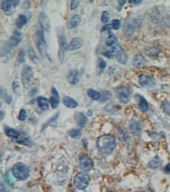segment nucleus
Instances as JSON below:
<instances>
[{
  "mask_svg": "<svg viewBox=\"0 0 170 192\" xmlns=\"http://www.w3.org/2000/svg\"><path fill=\"white\" fill-rule=\"evenodd\" d=\"M116 141L112 136L105 135L98 138L97 146L100 151L103 154H111L116 147Z\"/></svg>",
  "mask_w": 170,
  "mask_h": 192,
  "instance_id": "1",
  "label": "nucleus"
},
{
  "mask_svg": "<svg viewBox=\"0 0 170 192\" xmlns=\"http://www.w3.org/2000/svg\"><path fill=\"white\" fill-rule=\"evenodd\" d=\"M34 41L42 57L47 56V46L43 31L38 29L36 31L34 36Z\"/></svg>",
  "mask_w": 170,
  "mask_h": 192,
  "instance_id": "2",
  "label": "nucleus"
},
{
  "mask_svg": "<svg viewBox=\"0 0 170 192\" xmlns=\"http://www.w3.org/2000/svg\"><path fill=\"white\" fill-rule=\"evenodd\" d=\"M12 172L14 177L19 180H25L30 175L29 167L22 163L15 164L12 168Z\"/></svg>",
  "mask_w": 170,
  "mask_h": 192,
  "instance_id": "3",
  "label": "nucleus"
},
{
  "mask_svg": "<svg viewBox=\"0 0 170 192\" xmlns=\"http://www.w3.org/2000/svg\"><path fill=\"white\" fill-rule=\"evenodd\" d=\"M34 79L33 69L30 66L26 65L22 69L21 74V80L22 85L26 89L30 87Z\"/></svg>",
  "mask_w": 170,
  "mask_h": 192,
  "instance_id": "4",
  "label": "nucleus"
},
{
  "mask_svg": "<svg viewBox=\"0 0 170 192\" xmlns=\"http://www.w3.org/2000/svg\"><path fill=\"white\" fill-rule=\"evenodd\" d=\"M5 131L6 134L7 135L8 137L16 140L17 142L27 146L31 145V142L29 139L25 137L23 135H22L19 132L15 130L14 129L7 127L5 129Z\"/></svg>",
  "mask_w": 170,
  "mask_h": 192,
  "instance_id": "5",
  "label": "nucleus"
},
{
  "mask_svg": "<svg viewBox=\"0 0 170 192\" xmlns=\"http://www.w3.org/2000/svg\"><path fill=\"white\" fill-rule=\"evenodd\" d=\"M90 178L87 173L81 172L76 174L74 179V184L79 189L84 190L89 185Z\"/></svg>",
  "mask_w": 170,
  "mask_h": 192,
  "instance_id": "6",
  "label": "nucleus"
},
{
  "mask_svg": "<svg viewBox=\"0 0 170 192\" xmlns=\"http://www.w3.org/2000/svg\"><path fill=\"white\" fill-rule=\"evenodd\" d=\"M116 96L121 102L124 104L128 103L130 100V91L126 87H122L116 91Z\"/></svg>",
  "mask_w": 170,
  "mask_h": 192,
  "instance_id": "7",
  "label": "nucleus"
},
{
  "mask_svg": "<svg viewBox=\"0 0 170 192\" xmlns=\"http://www.w3.org/2000/svg\"><path fill=\"white\" fill-rule=\"evenodd\" d=\"M79 166L84 171H90L93 168V162L91 158L87 155L83 154L79 156Z\"/></svg>",
  "mask_w": 170,
  "mask_h": 192,
  "instance_id": "8",
  "label": "nucleus"
},
{
  "mask_svg": "<svg viewBox=\"0 0 170 192\" xmlns=\"http://www.w3.org/2000/svg\"><path fill=\"white\" fill-rule=\"evenodd\" d=\"M57 35H58V42L60 48L59 49L66 52L68 48V45L67 43V37L64 28L63 27H60L58 29Z\"/></svg>",
  "mask_w": 170,
  "mask_h": 192,
  "instance_id": "9",
  "label": "nucleus"
},
{
  "mask_svg": "<svg viewBox=\"0 0 170 192\" xmlns=\"http://www.w3.org/2000/svg\"><path fill=\"white\" fill-rule=\"evenodd\" d=\"M38 21L42 29L47 32L51 30V25L49 17L43 12H41L38 16Z\"/></svg>",
  "mask_w": 170,
  "mask_h": 192,
  "instance_id": "10",
  "label": "nucleus"
},
{
  "mask_svg": "<svg viewBox=\"0 0 170 192\" xmlns=\"http://www.w3.org/2000/svg\"><path fill=\"white\" fill-rule=\"evenodd\" d=\"M13 47L9 41L4 40L1 42L0 46V56L1 57H4L10 53Z\"/></svg>",
  "mask_w": 170,
  "mask_h": 192,
  "instance_id": "11",
  "label": "nucleus"
},
{
  "mask_svg": "<svg viewBox=\"0 0 170 192\" xmlns=\"http://www.w3.org/2000/svg\"><path fill=\"white\" fill-rule=\"evenodd\" d=\"M50 103L53 109H55L58 108L60 103V97L58 90L55 87L51 88V96L50 99Z\"/></svg>",
  "mask_w": 170,
  "mask_h": 192,
  "instance_id": "12",
  "label": "nucleus"
},
{
  "mask_svg": "<svg viewBox=\"0 0 170 192\" xmlns=\"http://www.w3.org/2000/svg\"><path fill=\"white\" fill-rule=\"evenodd\" d=\"M83 41L80 37H75L72 39L68 46L67 50L70 51H73L81 48L83 45Z\"/></svg>",
  "mask_w": 170,
  "mask_h": 192,
  "instance_id": "13",
  "label": "nucleus"
},
{
  "mask_svg": "<svg viewBox=\"0 0 170 192\" xmlns=\"http://www.w3.org/2000/svg\"><path fill=\"white\" fill-rule=\"evenodd\" d=\"M23 34L18 31H14L12 36L10 37L9 41L14 48L18 46L22 40Z\"/></svg>",
  "mask_w": 170,
  "mask_h": 192,
  "instance_id": "14",
  "label": "nucleus"
},
{
  "mask_svg": "<svg viewBox=\"0 0 170 192\" xmlns=\"http://www.w3.org/2000/svg\"><path fill=\"white\" fill-rule=\"evenodd\" d=\"M116 58L117 60L121 64H125L127 62V56L123 48H122L120 45H119L118 50L116 53Z\"/></svg>",
  "mask_w": 170,
  "mask_h": 192,
  "instance_id": "15",
  "label": "nucleus"
},
{
  "mask_svg": "<svg viewBox=\"0 0 170 192\" xmlns=\"http://www.w3.org/2000/svg\"><path fill=\"white\" fill-rule=\"evenodd\" d=\"M75 120L79 126L83 128L87 122V117L81 112H76L75 116Z\"/></svg>",
  "mask_w": 170,
  "mask_h": 192,
  "instance_id": "16",
  "label": "nucleus"
},
{
  "mask_svg": "<svg viewBox=\"0 0 170 192\" xmlns=\"http://www.w3.org/2000/svg\"><path fill=\"white\" fill-rule=\"evenodd\" d=\"M139 83L143 87H150L154 84V81L150 76L145 74L141 75L139 77Z\"/></svg>",
  "mask_w": 170,
  "mask_h": 192,
  "instance_id": "17",
  "label": "nucleus"
},
{
  "mask_svg": "<svg viewBox=\"0 0 170 192\" xmlns=\"http://www.w3.org/2000/svg\"><path fill=\"white\" fill-rule=\"evenodd\" d=\"M81 22V16L79 14L75 15L71 19L67 25V27L68 29H72L76 28Z\"/></svg>",
  "mask_w": 170,
  "mask_h": 192,
  "instance_id": "18",
  "label": "nucleus"
},
{
  "mask_svg": "<svg viewBox=\"0 0 170 192\" xmlns=\"http://www.w3.org/2000/svg\"><path fill=\"white\" fill-rule=\"evenodd\" d=\"M79 72L77 70L71 71L67 76L68 83L71 85H76L79 82Z\"/></svg>",
  "mask_w": 170,
  "mask_h": 192,
  "instance_id": "19",
  "label": "nucleus"
},
{
  "mask_svg": "<svg viewBox=\"0 0 170 192\" xmlns=\"http://www.w3.org/2000/svg\"><path fill=\"white\" fill-rule=\"evenodd\" d=\"M63 102L66 107L70 109H74L78 105L77 102L70 96H65L63 98Z\"/></svg>",
  "mask_w": 170,
  "mask_h": 192,
  "instance_id": "20",
  "label": "nucleus"
},
{
  "mask_svg": "<svg viewBox=\"0 0 170 192\" xmlns=\"http://www.w3.org/2000/svg\"><path fill=\"white\" fill-rule=\"evenodd\" d=\"M28 53L29 58L31 62H33L34 64H38L39 62V59L34 51V48L30 44L28 46Z\"/></svg>",
  "mask_w": 170,
  "mask_h": 192,
  "instance_id": "21",
  "label": "nucleus"
},
{
  "mask_svg": "<svg viewBox=\"0 0 170 192\" xmlns=\"http://www.w3.org/2000/svg\"><path fill=\"white\" fill-rule=\"evenodd\" d=\"M28 21V18L26 15L20 14L18 15L16 20V25L18 29H22L26 24Z\"/></svg>",
  "mask_w": 170,
  "mask_h": 192,
  "instance_id": "22",
  "label": "nucleus"
},
{
  "mask_svg": "<svg viewBox=\"0 0 170 192\" xmlns=\"http://www.w3.org/2000/svg\"><path fill=\"white\" fill-rule=\"evenodd\" d=\"M37 103L38 107L42 110H46L49 108V100L46 98L40 96L37 99Z\"/></svg>",
  "mask_w": 170,
  "mask_h": 192,
  "instance_id": "23",
  "label": "nucleus"
},
{
  "mask_svg": "<svg viewBox=\"0 0 170 192\" xmlns=\"http://www.w3.org/2000/svg\"><path fill=\"white\" fill-rule=\"evenodd\" d=\"M162 165V161L158 156H156L151 161L149 166L151 168L156 169L160 167Z\"/></svg>",
  "mask_w": 170,
  "mask_h": 192,
  "instance_id": "24",
  "label": "nucleus"
},
{
  "mask_svg": "<svg viewBox=\"0 0 170 192\" xmlns=\"http://www.w3.org/2000/svg\"><path fill=\"white\" fill-rule=\"evenodd\" d=\"M145 63V59L141 55H137L134 58L133 64L136 67H141Z\"/></svg>",
  "mask_w": 170,
  "mask_h": 192,
  "instance_id": "25",
  "label": "nucleus"
},
{
  "mask_svg": "<svg viewBox=\"0 0 170 192\" xmlns=\"http://www.w3.org/2000/svg\"><path fill=\"white\" fill-rule=\"evenodd\" d=\"M139 106L143 112H146L149 109V105L146 100L140 96L139 97Z\"/></svg>",
  "mask_w": 170,
  "mask_h": 192,
  "instance_id": "26",
  "label": "nucleus"
},
{
  "mask_svg": "<svg viewBox=\"0 0 170 192\" xmlns=\"http://www.w3.org/2000/svg\"><path fill=\"white\" fill-rule=\"evenodd\" d=\"M123 31L125 34L128 35H132L134 31L133 25L130 22L127 21L126 22L123 27Z\"/></svg>",
  "mask_w": 170,
  "mask_h": 192,
  "instance_id": "27",
  "label": "nucleus"
},
{
  "mask_svg": "<svg viewBox=\"0 0 170 192\" xmlns=\"http://www.w3.org/2000/svg\"><path fill=\"white\" fill-rule=\"evenodd\" d=\"M87 95L91 99L94 101H97L101 98V94L100 93L92 89L88 90V91H87Z\"/></svg>",
  "mask_w": 170,
  "mask_h": 192,
  "instance_id": "28",
  "label": "nucleus"
},
{
  "mask_svg": "<svg viewBox=\"0 0 170 192\" xmlns=\"http://www.w3.org/2000/svg\"><path fill=\"white\" fill-rule=\"evenodd\" d=\"M12 1L4 0L2 1V9L5 12H9L12 8Z\"/></svg>",
  "mask_w": 170,
  "mask_h": 192,
  "instance_id": "29",
  "label": "nucleus"
},
{
  "mask_svg": "<svg viewBox=\"0 0 170 192\" xmlns=\"http://www.w3.org/2000/svg\"><path fill=\"white\" fill-rule=\"evenodd\" d=\"M25 62V51L23 48H21L19 52L17 59L16 61V65L24 63Z\"/></svg>",
  "mask_w": 170,
  "mask_h": 192,
  "instance_id": "30",
  "label": "nucleus"
},
{
  "mask_svg": "<svg viewBox=\"0 0 170 192\" xmlns=\"http://www.w3.org/2000/svg\"><path fill=\"white\" fill-rule=\"evenodd\" d=\"M130 127L134 133H139L141 130V128L139 123L136 121H131Z\"/></svg>",
  "mask_w": 170,
  "mask_h": 192,
  "instance_id": "31",
  "label": "nucleus"
},
{
  "mask_svg": "<svg viewBox=\"0 0 170 192\" xmlns=\"http://www.w3.org/2000/svg\"><path fill=\"white\" fill-rule=\"evenodd\" d=\"M68 134L72 138L77 139L80 138L81 137V131L77 129H72L69 131Z\"/></svg>",
  "mask_w": 170,
  "mask_h": 192,
  "instance_id": "32",
  "label": "nucleus"
},
{
  "mask_svg": "<svg viewBox=\"0 0 170 192\" xmlns=\"http://www.w3.org/2000/svg\"><path fill=\"white\" fill-rule=\"evenodd\" d=\"M118 138L121 141H125L128 137V135L127 131L124 129H120L118 133Z\"/></svg>",
  "mask_w": 170,
  "mask_h": 192,
  "instance_id": "33",
  "label": "nucleus"
},
{
  "mask_svg": "<svg viewBox=\"0 0 170 192\" xmlns=\"http://www.w3.org/2000/svg\"><path fill=\"white\" fill-rule=\"evenodd\" d=\"M97 67L100 70L99 72L102 73L106 67V62L102 58H99L98 60Z\"/></svg>",
  "mask_w": 170,
  "mask_h": 192,
  "instance_id": "34",
  "label": "nucleus"
},
{
  "mask_svg": "<svg viewBox=\"0 0 170 192\" xmlns=\"http://www.w3.org/2000/svg\"><path fill=\"white\" fill-rule=\"evenodd\" d=\"M117 42V39L113 35L109 36L108 39L106 41V44L109 47L113 46Z\"/></svg>",
  "mask_w": 170,
  "mask_h": 192,
  "instance_id": "35",
  "label": "nucleus"
},
{
  "mask_svg": "<svg viewBox=\"0 0 170 192\" xmlns=\"http://www.w3.org/2000/svg\"><path fill=\"white\" fill-rule=\"evenodd\" d=\"M110 19V14L108 11H105L102 13L101 15V21L103 23H106Z\"/></svg>",
  "mask_w": 170,
  "mask_h": 192,
  "instance_id": "36",
  "label": "nucleus"
},
{
  "mask_svg": "<svg viewBox=\"0 0 170 192\" xmlns=\"http://www.w3.org/2000/svg\"><path fill=\"white\" fill-rule=\"evenodd\" d=\"M109 93L108 91H103L102 92V95L101 96V102L102 103H105L107 101L108 99H109Z\"/></svg>",
  "mask_w": 170,
  "mask_h": 192,
  "instance_id": "37",
  "label": "nucleus"
},
{
  "mask_svg": "<svg viewBox=\"0 0 170 192\" xmlns=\"http://www.w3.org/2000/svg\"><path fill=\"white\" fill-rule=\"evenodd\" d=\"M121 26V21L118 19H114L112 22L111 26L114 30H118L119 28H120Z\"/></svg>",
  "mask_w": 170,
  "mask_h": 192,
  "instance_id": "38",
  "label": "nucleus"
},
{
  "mask_svg": "<svg viewBox=\"0 0 170 192\" xmlns=\"http://www.w3.org/2000/svg\"><path fill=\"white\" fill-rule=\"evenodd\" d=\"M162 107L164 111L170 116V103L165 102L163 104Z\"/></svg>",
  "mask_w": 170,
  "mask_h": 192,
  "instance_id": "39",
  "label": "nucleus"
},
{
  "mask_svg": "<svg viewBox=\"0 0 170 192\" xmlns=\"http://www.w3.org/2000/svg\"><path fill=\"white\" fill-rule=\"evenodd\" d=\"M26 111L24 109H22L20 111V114L18 115V120L20 121H24L26 120Z\"/></svg>",
  "mask_w": 170,
  "mask_h": 192,
  "instance_id": "40",
  "label": "nucleus"
},
{
  "mask_svg": "<svg viewBox=\"0 0 170 192\" xmlns=\"http://www.w3.org/2000/svg\"><path fill=\"white\" fill-rule=\"evenodd\" d=\"M65 53H66V52L63 51V50L59 49V51L58 55H59V61H60L61 64H63L64 63V60H65Z\"/></svg>",
  "mask_w": 170,
  "mask_h": 192,
  "instance_id": "41",
  "label": "nucleus"
},
{
  "mask_svg": "<svg viewBox=\"0 0 170 192\" xmlns=\"http://www.w3.org/2000/svg\"><path fill=\"white\" fill-rule=\"evenodd\" d=\"M80 2L79 1H72L71 2V10H75L80 5Z\"/></svg>",
  "mask_w": 170,
  "mask_h": 192,
  "instance_id": "42",
  "label": "nucleus"
},
{
  "mask_svg": "<svg viewBox=\"0 0 170 192\" xmlns=\"http://www.w3.org/2000/svg\"><path fill=\"white\" fill-rule=\"evenodd\" d=\"M12 88L14 93H17L18 90L20 89V85L19 83L17 81H14L12 84Z\"/></svg>",
  "mask_w": 170,
  "mask_h": 192,
  "instance_id": "43",
  "label": "nucleus"
},
{
  "mask_svg": "<svg viewBox=\"0 0 170 192\" xmlns=\"http://www.w3.org/2000/svg\"><path fill=\"white\" fill-rule=\"evenodd\" d=\"M31 6V3L30 1H26L24 2V3L22 4V8L23 9L28 10L30 8Z\"/></svg>",
  "mask_w": 170,
  "mask_h": 192,
  "instance_id": "44",
  "label": "nucleus"
},
{
  "mask_svg": "<svg viewBox=\"0 0 170 192\" xmlns=\"http://www.w3.org/2000/svg\"><path fill=\"white\" fill-rule=\"evenodd\" d=\"M116 48H114L112 51H107L105 52L104 53H103V55L104 56L106 57V58H108V59H111V58H112L113 56V52L115 51V50H116Z\"/></svg>",
  "mask_w": 170,
  "mask_h": 192,
  "instance_id": "45",
  "label": "nucleus"
},
{
  "mask_svg": "<svg viewBox=\"0 0 170 192\" xmlns=\"http://www.w3.org/2000/svg\"><path fill=\"white\" fill-rule=\"evenodd\" d=\"M38 88L37 87H34V88L31 89L30 91V92H29V95L31 96V97H34L35 95H37V94L38 93Z\"/></svg>",
  "mask_w": 170,
  "mask_h": 192,
  "instance_id": "46",
  "label": "nucleus"
},
{
  "mask_svg": "<svg viewBox=\"0 0 170 192\" xmlns=\"http://www.w3.org/2000/svg\"><path fill=\"white\" fill-rule=\"evenodd\" d=\"M0 92H0L1 93V96L3 99H6L9 97L8 96V94H7V91L5 89L1 87Z\"/></svg>",
  "mask_w": 170,
  "mask_h": 192,
  "instance_id": "47",
  "label": "nucleus"
},
{
  "mask_svg": "<svg viewBox=\"0 0 170 192\" xmlns=\"http://www.w3.org/2000/svg\"><path fill=\"white\" fill-rule=\"evenodd\" d=\"M21 1L19 0H16V1H12V5L13 6L14 8H16L20 5Z\"/></svg>",
  "mask_w": 170,
  "mask_h": 192,
  "instance_id": "48",
  "label": "nucleus"
},
{
  "mask_svg": "<svg viewBox=\"0 0 170 192\" xmlns=\"http://www.w3.org/2000/svg\"><path fill=\"white\" fill-rule=\"evenodd\" d=\"M48 3L47 1H41V6L42 8L45 9L47 6V4Z\"/></svg>",
  "mask_w": 170,
  "mask_h": 192,
  "instance_id": "49",
  "label": "nucleus"
},
{
  "mask_svg": "<svg viewBox=\"0 0 170 192\" xmlns=\"http://www.w3.org/2000/svg\"><path fill=\"white\" fill-rule=\"evenodd\" d=\"M141 1H139V0H131V1H129V3L132 4V5H136V4L141 3Z\"/></svg>",
  "mask_w": 170,
  "mask_h": 192,
  "instance_id": "50",
  "label": "nucleus"
},
{
  "mask_svg": "<svg viewBox=\"0 0 170 192\" xmlns=\"http://www.w3.org/2000/svg\"><path fill=\"white\" fill-rule=\"evenodd\" d=\"M164 171L166 173H170V164H168L164 169Z\"/></svg>",
  "mask_w": 170,
  "mask_h": 192,
  "instance_id": "51",
  "label": "nucleus"
},
{
  "mask_svg": "<svg viewBox=\"0 0 170 192\" xmlns=\"http://www.w3.org/2000/svg\"><path fill=\"white\" fill-rule=\"evenodd\" d=\"M12 101H13V98H12L11 96H9V97L7 98V99H6V102H7L8 104H9V105L10 103H12Z\"/></svg>",
  "mask_w": 170,
  "mask_h": 192,
  "instance_id": "52",
  "label": "nucleus"
},
{
  "mask_svg": "<svg viewBox=\"0 0 170 192\" xmlns=\"http://www.w3.org/2000/svg\"><path fill=\"white\" fill-rule=\"evenodd\" d=\"M118 3H119V6L120 7V8L121 9L122 6H123L124 5L125 3H126V1H118Z\"/></svg>",
  "mask_w": 170,
  "mask_h": 192,
  "instance_id": "53",
  "label": "nucleus"
},
{
  "mask_svg": "<svg viewBox=\"0 0 170 192\" xmlns=\"http://www.w3.org/2000/svg\"><path fill=\"white\" fill-rule=\"evenodd\" d=\"M0 192H5V186H4L2 184H1V187H0Z\"/></svg>",
  "mask_w": 170,
  "mask_h": 192,
  "instance_id": "54",
  "label": "nucleus"
},
{
  "mask_svg": "<svg viewBox=\"0 0 170 192\" xmlns=\"http://www.w3.org/2000/svg\"><path fill=\"white\" fill-rule=\"evenodd\" d=\"M0 115H1V120H2L3 119L4 116V113H3V111H1V112H0Z\"/></svg>",
  "mask_w": 170,
  "mask_h": 192,
  "instance_id": "55",
  "label": "nucleus"
},
{
  "mask_svg": "<svg viewBox=\"0 0 170 192\" xmlns=\"http://www.w3.org/2000/svg\"><path fill=\"white\" fill-rule=\"evenodd\" d=\"M92 114V112L91 110H89L88 112L87 113V115L88 116H91V115Z\"/></svg>",
  "mask_w": 170,
  "mask_h": 192,
  "instance_id": "56",
  "label": "nucleus"
},
{
  "mask_svg": "<svg viewBox=\"0 0 170 192\" xmlns=\"http://www.w3.org/2000/svg\"><path fill=\"white\" fill-rule=\"evenodd\" d=\"M150 192L149 191H146V190H145V191H142V192Z\"/></svg>",
  "mask_w": 170,
  "mask_h": 192,
  "instance_id": "57",
  "label": "nucleus"
}]
</instances>
